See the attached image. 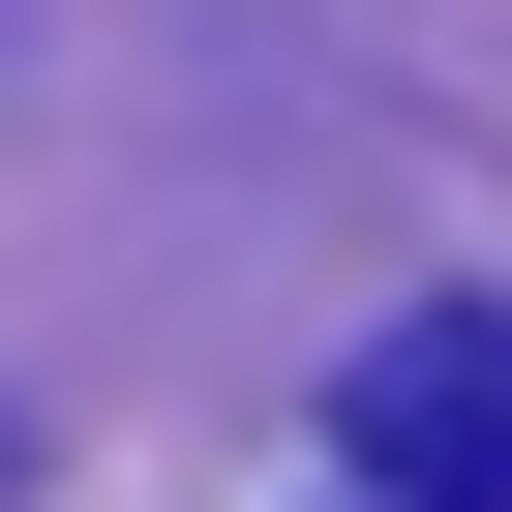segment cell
<instances>
[{
  "instance_id": "obj_1",
  "label": "cell",
  "mask_w": 512,
  "mask_h": 512,
  "mask_svg": "<svg viewBox=\"0 0 512 512\" xmlns=\"http://www.w3.org/2000/svg\"><path fill=\"white\" fill-rule=\"evenodd\" d=\"M332 452H362V512H512V302H392Z\"/></svg>"
}]
</instances>
